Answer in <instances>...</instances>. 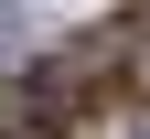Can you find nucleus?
<instances>
[{
    "instance_id": "f257e3e1",
    "label": "nucleus",
    "mask_w": 150,
    "mask_h": 139,
    "mask_svg": "<svg viewBox=\"0 0 150 139\" xmlns=\"http://www.w3.org/2000/svg\"><path fill=\"white\" fill-rule=\"evenodd\" d=\"M11 54H32V0H0V64Z\"/></svg>"
}]
</instances>
